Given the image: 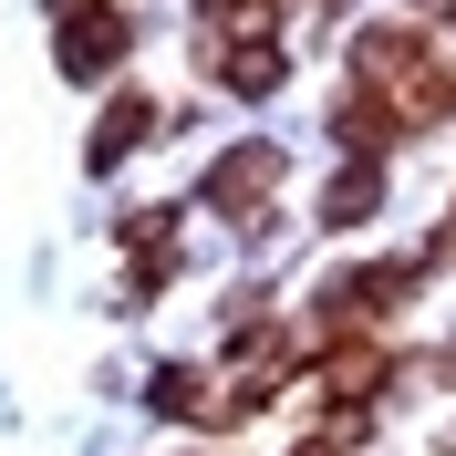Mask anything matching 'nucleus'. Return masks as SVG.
Segmentation results:
<instances>
[{
	"instance_id": "1",
	"label": "nucleus",
	"mask_w": 456,
	"mask_h": 456,
	"mask_svg": "<svg viewBox=\"0 0 456 456\" xmlns=\"http://www.w3.org/2000/svg\"><path fill=\"white\" fill-rule=\"evenodd\" d=\"M114 53H125V21L114 11H73L62 21V73H104Z\"/></svg>"
}]
</instances>
